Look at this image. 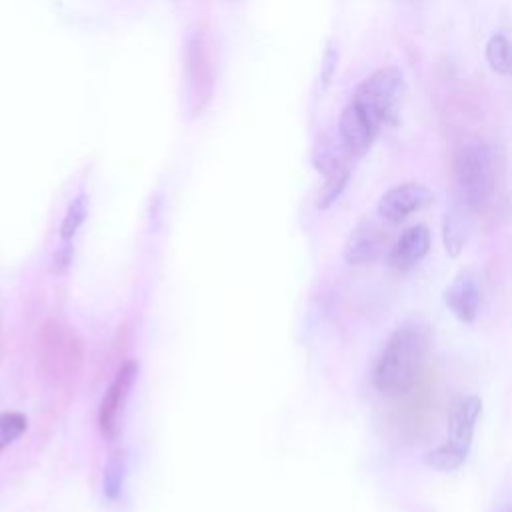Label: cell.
Listing matches in <instances>:
<instances>
[{
    "instance_id": "cell-6",
    "label": "cell",
    "mask_w": 512,
    "mask_h": 512,
    "mask_svg": "<svg viewBox=\"0 0 512 512\" xmlns=\"http://www.w3.org/2000/svg\"><path fill=\"white\" fill-rule=\"evenodd\" d=\"M138 376V364L136 362H126L114 376V380L110 382V386L106 388L102 400H100V408H98V424L102 434H106L108 438H112L118 430V420L124 412V406L128 402V396L132 392V386L136 382Z\"/></svg>"
},
{
    "instance_id": "cell-12",
    "label": "cell",
    "mask_w": 512,
    "mask_h": 512,
    "mask_svg": "<svg viewBox=\"0 0 512 512\" xmlns=\"http://www.w3.org/2000/svg\"><path fill=\"white\" fill-rule=\"evenodd\" d=\"M486 62L494 72L512 76V42L504 34H494L486 42Z\"/></svg>"
},
{
    "instance_id": "cell-4",
    "label": "cell",
    "mask_w": 512,
    "mask_h": 512,
    "mask_svg": "<svg viewBox=\"0 0 512 512\" xmlns=\"http://www.w3.org/2000/svg\"><path fill=\"white\" fill-rule=\"evenodd\" d=\"M402 94V70L396 66H382L356 86L352 102L360 106L378 126H390L398 122Z\"/></svg>"
},
{
    "instance_id": "cell-15",
    "label": "cell",
    "mask_w": 512,
    "mask_h": 512,
    "mask_svg": "<svg viewBox=\"0 0 512 512\" xmlns=\"http://www.w3.org/2000/svg\"><path fill=\"white\" fill-rule=\"evenodd\" d=\"M124 484V456L120 450L112 452L104 468V492L108 498H116Z\"/></svg>"
},
{
    "instance_id": "cell-9",
    "label": "cell",
    "mask_w": 512,
    "mask_h": 512,
    "mask_svg": "<svg viewBox=\"0 0 512 512\" xmlns=\"http://www.w3.org/2000/svg\"><path fill=\"white\" fill-rule=\"evenodd\" d=\"M386 242L384 230L374 220H362L350 232L344 244V260L350 266L370 264L378 258Z\"/></svg>"
},
{
    "instance_id": "cell-16",
    "label": "cell",
    "mask_w": 512,
    "mask_h": 512,
    "mask_svg": "<svg viewBox=\"0 0 512 512\" xmlns=\"http://www.w3.org/2000/svg\"><path fill=\"white\" fill-rule=\"evenodd\" d=\"M26 430V418L18 412H6L0 416V452L8 448Z\"/></svg>"
},
{
    "instance_id": "cell-17",
    "label": "cell",
    "mask_w": 512,
    "mask_h": 512,
    "mask_svg": "<svg viewBox=\"0 0 512 512\" xmlns=\"http://www.w3.org/2000/svg\"><path fill=\"white\" fill-rule=\"evenodd\" d=\"M336 62H338V52L336 48L330 44L324 52V60H322V72H320V80H322V90L330 84L334 70H336Z\"/></svg>"
},
{
    "instance_id": "cell-7",
    "label": "cell",
    "mask_w": 512,
    "mask_h": 512,
    "mask_svg": "<svg viewBox=\"0 0 512 512\" xmlns=\"http://www.w3.org/2000/svg\"><path fill=\"white\" fill-rule=\"evenodd\" d=\"M378 124L352 100L344 106L340 120H338V136L344 146V150L350 156H362L366 154L378 134Z\"/></svg>"
},
{
    "instance_id": "cell-14",
    "label": "cell",
    "mask_w": 512,
    "mask_h": 512,
    "mask_svg": "<svg viewBox=\"0 0 512 512\" xmlns=\"http://www.w3.org/2000/svg\"><path fill=\"white\" fill-rule=\"evenodd\" d=\"M84 218H86V196L84 194H78L66 208V214L62 218V224H60V236L64 242H70L80 226L84 224Z\"/></svg>"
},
{
    "instance_id": "cell-8",
    "label": "cell",
    "mask_w": 512,
    "mask_h": 512,
    "mask_svg": "<svg viewBox=\"0 0 512 512\" xmlns=\"http://www.w3.org/2000/svg\"><path fill=\"white\" fill-rule=\"evenodd\" d=\"M480 284L474 272L464 270L456 274V278L450 282V286L444 290V302L450 308V312L464 324H470L476 320L480 310Z\"/></svg>"
},
{
    "instance_id": "cell-1",
    "label": "cell",
    "mask_w": 512,
    "mask_h": 512,
    "mask_svg": "<svg viewBox=\"0 0 512 512\" xmlns=\"http://www.w3.org/2000/svg\"><path fill=\"white\" fill-rule=\"evenodd\" d=\"M432 346L430 326L422 320H406L388 336L374 370L372 384L384 396L408 392L420 378Z\"/></svg>"
},
{
    "instance_id": "cell-11",
    "label": "cell",
    "mask_w": 512,
    "mask_h": 512,
    "mask_svg": "<svg viewBox=\"0 0 512 512\" xmlns=\"http://www.w3.org/2000/svg\"><path fill=\"white\" fill-rule=\"evenodd\" d=\"M464 208L466 206H454L442 218V242L446 254L452 258H456L462 252L470 232V222Z\"/></svg>"
},
{
    "instance_id": "cell-10",
    "label": "cell",
    "mask_w": 512,
    "mask_h": 512,
    "mask_svg": "<svg viewBox=\"0 0 512 512\" xmlns=\"http://www.w3.org/2000/svg\"><path fill=\"white\" fill-rule=\"evenodd\" d=\"M428 250H430L428 228L422 224H414V226H408L398 236L390 254V262L400 270H408L416 266L428 254Z\"/></svg>"
},
{
    "instance_id": "cell-5",
    "label": "cell",
    "mask_w": 512,
    "mask_h": 512,
    "mask_svg": "<svg viewBox=\"0 0 512 512\" xmlns=\"http://www.w3.org/2000/svg\"><path fill=\"white\" fill-rule=\"evenodd\" d=\"M434 200L428 186L418 182H404L396 184L386 190L378 200V216L388 224H400L410 214L426 208Z\"/></svg>"
},
{
    "instance_id": "cell-13",
    "label": "cell",
    "mask_w": 512,
    "mask_h": 512,
    "mask_svg": "<svg viewBox=\"0 0 512 512\" xmlns=\"http://www.w3.org/2000/svg\"><path fill=\"white\" fill-rule=\"evenodd\" d=\"M348 178H350L348 166H340V168H336L334 172H330V174L326 176V180H324L320 192H318L316 206H318L320 210L330 208V206L340 198V194L344 192V188H346V184H348Z\"/></svg>"
},
{
    "instance_id": "cell-2",
    "label": "cell",
    "mask_w": 512,
    "mask_h": 512,
    "mask_svg": "<svg viewBox=\"0 0 512 512\" xmlns=\"http://www.w3.org/2000/svg\"><path fill=\"white\" fill-rule=\"evenodd\" d=\"M454 184L462 206L480 210L488 206L496 188V160L486 142L462 144L454 156Z\"/></svg>"
},
{
    "instance_id": "cell-3",
    "label": "cell",
    "mask_w": 512,
    "mask_h": 512,
    "mask_svg": "<svg viewBox=\"0 0 512 512\" xmlns=\"http://www.w3.org/2000/svg\"><path fill=\"white\" fill-rule=\"evenodd\" d=\"M482 412V400L476 394L458 396L450 410L448 440L428 452H424L422 462L440 472H452L460 468L470 452L476 420Z\"/></svg>"
}]
</instances>
